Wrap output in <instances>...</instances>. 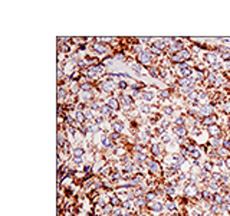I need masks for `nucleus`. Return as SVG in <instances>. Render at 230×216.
I'll list each match as a JSON object with an SVG mask.
<instances>
[{"instance_id":"nucleus-19","label":"nucleus","mask_w":230,"mask_h":216,"mask_svg":"<svg viewBox=\"0 0 230 216\" xmlns=\"http://www.w3.org/2000/svg\"><path fill=\"white\" fill-rule=\"evenodd\" d=\"M164 206H166V212H167V213H171V212H175V210H177V203H175V200L166 199V200H164Z\"/></svg>"},{"instance_id":"nucleus-35","label":"nucleus","mask_w":230,"mask_h":216,"mask_svg":"<svg viewBox=\"0 0 230 216\" xmlns=\"http://www.w3.org/2000/svg\"><path fill=\"white\" fill-rule=\"evenodd\" d=\"M180 216H187V215H186V213H181V215H180Z\"/></svg>"},{"instance_id":"nucleus-3","label":"nucleus","mask_w":230,"mask_h":216,"mask_svg":"<svg viewBox=\"0 0 230 216\" xmlns=\"http://www.w3.org/2000/svg\"><path fill=\"white\" fill-rule=\"evenodd\" d=\"M147 209H148L151 213H154V215H161V213H164V212H166L164 200H160V199L151 200V202H148Z\"/></svg>"},{"instance_id":"nucleus-33","label":"nucleus","mask_w":230,"mask_h":216,"mask_svg":"<svg viewBox=\"0 0 230 216\" xmlns=\"http://www.w3.org/2000/svg\"><path fill=\"white\" fill-rule=\"evenodd\" d=\"M219 40H220V42H223V43H227V42H230V39H229V38H219Z\"/></svg>"},{"instance_id":"nucleus-16","label":"nucleus","mask_w":230,"mask_h":216,"mask_svg":"<svg viewBox=\"0 0 230 216\" xmlns=\"http://www.w3.org/2000/svg\"><path fill=\"white\" fill-rule=\"evenodd\" d=\"M131 153H132L134 161L138 163V164H145L147 160L150 159V156L148 154H144V153H138V151H131Z\"/></svg>"},{"instance_id":"nucleus-7","label":"nucleus","mask_w":230,"mask_h":216,"mask_svg":"<svg viewBox=\"0 0 230 216\" xmlns=\"http://www.w3.org/2000/svg\"><path fill=\"white\" fill-rule=\"evenodd\" d=\"M171 133L175 136V138H186L189 137V128L186 125H173Z\"/></svg>"},{"instance_id":"nucleus-10","label":"nucleus","mask_w":230,"mask_h":216,"mask_svg":"<svg viewBox=\"0 0 230 216\" xmlns=\"http://www.w3.org/2000/svg\"><path fill=\"white\" fill-rule=\"evenodd\" d=\"M69 90L66 86H58V94H56V98H58V104H65L66 102V98L69 97Z\"/></svg>"},{"instance_id":"nucleus-18","label":"nucleus","mask_w":230,"mask_h":216,"mask_svg":"<svg viewBox=\"0 0 230 216\" xmlns=\"http://www.w3.org/2000/svg\"><path fill=\"white\" fill-rule=\"evenodd\" d=\"M68 90H69V92H71V94H76L78 95L81 92V84L78 81H69Z\"/></svg>"},{"instance_id":"nucleus-30","label":"nucleus","mask_w":230,"mask_h":216,"mask_svg":"<svg viewBox=\"0 0 230 216\" xmlns=\"http://www.w3.org/2000/svg\"><path fill=\"white\" fill-rule=\"evenodd\" d=\"M112 210H114V206H112L111 203L105 205V206L102 207V216H111V215H112Z\"/></svg>"},{"instance_id":"nucleus-28","label":"nucleus","mask_w":230,"mask_h":216,"mask_svg":"<svg viewBox=\"0 0 230 216\" xmlns=\"http://www.w3.org/2000/svg\"><path fill=\"white\" fill-rule=\"evenodd\" d=\"M83 43H86V39L85 38H79V36H72V45L74 46H81L83 45Z\"/></svg>"},{"instance_id":"nucleus-12","label":"nucleus","mask_w":230,"mask_h":216,"mask_svg":"<svg viewBox=\"0 0 230 216\" xmlns=\"http://www.w3.org/2000/svg\"><path fill=\"white\" fill-rule=\"evenodd\" d=\"M213 124H219V115H217V113L213 114V115H209V117H204L201 120V128H207L209 125H213Z\"/></svg>"},{"instance_id":"nucleus-1","label":"nucleus","mask_w":230,"mask_h":216,"mask_svg":"<svg viewBox=\"0 0 230 216\" xmlns=\"http://www.w3.org/2000/svg\"><path fill=\"white\" fill-rule=\"evenodd\" d=\"M145 166H147V170H148V173H150L151 176H155V177L161 179V175H163V170H164L163 163L158 161V160H155V159H152L150 156V159L147 160ZM161 180H163V179H161Z\"/></svg>"},{"instance_id":"nucleus-20","label":"nucleus","mask_w":230,"mask_h":216,"mask_svg":"<svg viewBox=\"0 0 230 216\" xmlns=\"http://www.w3.org/2000/svg\"><path fill=\"white\" fill-rule=\"evenodd\" d=\"M147 51H148L152 56H155V58H164V56H166L164 52H161V51H160L158 48H155L154 45H148V46H147Z\"/></svg>"},{"instance_id":"nucleus-36","label":"nucleus","mask_w":230,"mask_h":216,"mask_svg":"<svg viewBox=\"0 0 230 216\" xmlns=\"http://www.w3.org/2000/svg\"><path fill=\"white\" fill-rule=\"evenodd\" d=\"M227 186H229V189H230V182H229V184H227Z\"/></svg>"},{"instance_id":"nucleus-14","label":"nucleus","mask_w":230,"mask_h":216,"mask_svg":"<svg viewBox=\"0 0 230 216\" xmlns=\"http://www.w3.org/2000/svg\"><path fill=\"white\" fill-rule=\"evenodd\" d=\"M85 154H86V148L83 147V144H74V148H72V157L83 159Z\"/></svg>"},{"instance_id":"nucleus-5","label":"nucleus","mask_w":230,"mask_h":216,"mask_svg":"<svg viewBox=\"0 0 230 216\" xmlns=\"http://www.w3.org/2000/svg\"><path fill=\"white\" fill-rule=\"evenodd\" d=\"M108 122H109V125H111V130H112V131L120 133V134H124V131H125V122H124L120 117H115V118H112V120L108 121Z\"/></svg>"},{"instance_id":"nucleus-22","label":"nucleus","mask_w":230,"mask_h":216,"mask_svg":"<svg viewBox=\"0 0 230 216\" xmlns=\"http://www.w3.org/2000/svg\"><path fill=\"white\" fill-rule=\"evenodd\" d=\"M134 205H135L137 209H145L147 205H148V200L145 199V196H143V198H135Z\"/></svg>"},{"instance_id":"nucleus-34","label":"nucleus","mask_w":230,"mask_h":216,"mask_svg":"<svg viewBox=\"0 0 230 216\" xmlns=\"http://www.w3.org/2000/svg\"><path fill=\"white\" fill-rule=\"evenodd\" d=\"M226 130L230 133V117H229V120H227V122H226Z\"/></svg>"},{"instance_id":"nucleus-9","label":"nucleus","mask_w":230,"mask_h":216,"mask_svg":"<svg viewBox=\"0 0 230 216\" xmlns=\"http://www.w3.org/2000/svg\"><path fill=\"white\" fill-rule=\"evenodd\" d=\"M105 104L111 108L112 111H115V113H120V110H121V104H120V99L115 97V95H109L106 99H105Z\"/></svg>"},{"instance_id":"nucleus-8","label":"nucleus","mask_w":230,"mask_h":216,"mask_svg":"<svg viewBox=\"0 0 230 216\" xmlns=\"http://www.w3.org/2000/svg\"><path fill=\"white\" fill-rule=\"evenodd\" d=\"M216 114V107L212 104H207V105H200L198 107V117L204 118V117H209Z\"/></svg>"},{"instance_id":"nucleus-24","label":"nucleus","mask_w":230,"mask_h":216,"mask_svg":"<svg viewBox=\"0 0 230 216\" xmlns=\"http://www.w3.org/2000/svg\"><path fill=\"white\" fill-rule=\"evenodd\" d=\"M117 90L121 91V92H127L129 90V82H127L125 79H120L118 84H117Z\"/></svg>"},{"instance_id":"nucleus-4","label":"nucleus","mask_w":230,"mask_h":216,"mask_svg":"<svg viewBox=\"0 0 230 216\" xmlns=\"http://www.w3.org/2000/svg\"><path fill=\"white\" fill-rule=\"evenodd\" d=\"M206 133L210 138H223V130H221V125L219 124H213V125H209L206 128Z\"/></svg>"},{"instance_id":"nucleus-31","label":"nucleus","mask_w":230,"mask_h":216,"mask_svg":"<svg viewBox=\"0 0 230 216\" xmlns=\"http://www.w3.org/2000/svg\"><path fill=\"white\" fill-rule=\"evenodd\" d=\"M221 147L230 150V136H224V137H223V144H221Z\"/></svg>"},{"instance_id":"nucleus-2","label":"nucleus","mask_w":230,"mask_h":216,"mask_svg":"<svg viewBox=\"0 0 230 216\" xmlns=\"http://www.w3.org/2000/svg\"><path fill=\"white\" fill-rule=\"evenodd\" d=\"M171 62H173V65H178V63H186V62H189L190 59H193V55H191V52L186 48V49H183V51H180V52H177V53H174V55H170V56H167Z\"/></svg>"},{"instance_id":"nucleus-11","label":"nucleus","mask_w":230,"mask_h":216,"mask_svg":"<svg viewBox=\"0 0 230 216\" xmlns=\"http://www.w3.org/2000/svg\"><path fill=\"white\" fill-rule=\"evenodd\" d=\"M163 190H164V194H166V199H171V200H175L177 199V189L166 184L163 182Z\"/></svg>"},{"instance_id":"nucleus-27","label":"nucleus","mask_w":230,"mask_h":216,"mask_svg":"<svg viewBox=\"0 0 230 216\" xmlns=\"http://www.w3.org/2000/svg\"><path fill=\"white\" fill-rule=\"evenodd\" d=\"M217 156L221 157V159H227V157H230V150H227L224 147H219L217 148Z\"/></svg>"},{"instance_id":"nucleus-15","label":"nucleus","mask_w":230,"mask_h":216,"mask_svg":"<svg viewBox=\"0 0 230 216\" xmlns=\"http://www.w3.org/2000/svg\"><path fill=\"white\" fill-rule=\"evenodd\" d=\"M187 150H189V159H193V160H200V157H201V151H200V148H198L196 144H193V146L187 147Z\"/></svg>"},{"instance_id":"nucleus-13","label":"nucleus","mask_w":230,"mask_h":216,"mask_svg":"<svg viewBox=\"0 0 230 216\" xmlns=\"http://www.w3.org/2000/svg\"><path fill=\"white\" fill-rule=\"evenodd\" d=\"M161 114H163L164 117L171 118L175 114V107L173 104H163L161 105Z\"/></svg>"},{"instance_id":"nucleus-29","label":"nucleus","mask_w":230,"mask_h":216,"mask_svg":"<svg viewBox=\"0 0 230 216\" xmlns=\"http://www.w3.org/2000/svg\"><path fill=\"white\" fill-rule=\"evenodd\" d=\"M115 58L114 56H106V58H102V65L105 68H111L112 67V63H114Z\"/></svg>"},{"instance_id":"nucleus-23","label":"nucleus","mask_w":230,"mask_h":216,"mask_svg":"<svg viewBox=\"0 0 230 216\" xmlns=\"http://www.w3.org/2000/svg\"><path fill=\"white\" fill-rule=\"evenodd\" d=\"M210 212H212L214 216H221V215L224 213V209H223V206H221V205L212 203V206H210Z\"/></svg>"},{"instance_id":"nucleus-32","label":"nucleus","mask_w":230,"mask_h":216,"mask_svg":"<svg viewBox=\"0 0 230 216\" xmlns=\"http://www.w3.org/2000/svg\"><path fill=\"white\" fill-rule=\"evenodd\" d=\"M224 166L227 167V170H230V157L224 159Z\"/></svg>"},{"instance_id":"nucleus-25","label":"nucleus","mask_w":230,"mask_h":216,"mask_svg":"<svg viewBox=\"0 0 230 216\" xmlns=\"http://www.w3.org/2000/svg\"><path fill=\"white\" fill-rule=\"evenodd\" d=\"M173 140H174V137H173V134H170V133H166V134H163V136L160 137V141L163 143L164 146L171 144V143H173Z\"/></svg>"},{"instance_id":"nucleus-17","label":"nucleus","mask_w":230,"mask_h":216,"mask_svg":"<svg viewBox=\"0 0 230 216\" xmlns=\"http://www.w3.org/2000/svg\"><path fill=\"white\" fill-rule=\"evenodd\" d=\"M152 45L155 46V48H158L161 52H167V49H168V45L164 42V39L163 38H154V42H152Z\"/></svg>"},{"instance_id":"nucleus-21","label":"nucleus","mask_w":230,"mask_h":216,"mask_svg":"<svg viewBox=\"0 0 230 216\" xmlns=\"http://www.w3.org/2000/svg\"><path fill=\"white\" fill-rule=\"evenodd\" d=\"M147 69H148V75H150L151 78L160 79V67H158V65H151V67L147 68Z\"/></svg>"},{"instance_id":"nucleus-26","label":"nucleus","mask_w":230,"mask_h":216,"mask_svg":"<svg viewBox=\"0 0 230 216\" xmlns=\"http://www.w3.org/2000/svg\"><path fill=\"white\" fill-rule=\"evenodd\" d=\"M74 118L79 122V124H85L88 120H86V117H85V114H83V111H76L75 110V114H74Z\"/></svg>"},{"instance_id":"nucleus-6","label":"nucleus","mask_w":230,"mask_h":216,"mask_svg":"<svg viewBox=\"0 0 230 216\" xmlns=\"http://www.w3.org/2000/svg\"><path fill=\"white\" fill-rule=\"evenodd\" d=\"M219 61H220V56L214 51H207L204 53V58H203V62L206 65H209V67H213V65H216Z\"/></svg>"}]
</instances>
